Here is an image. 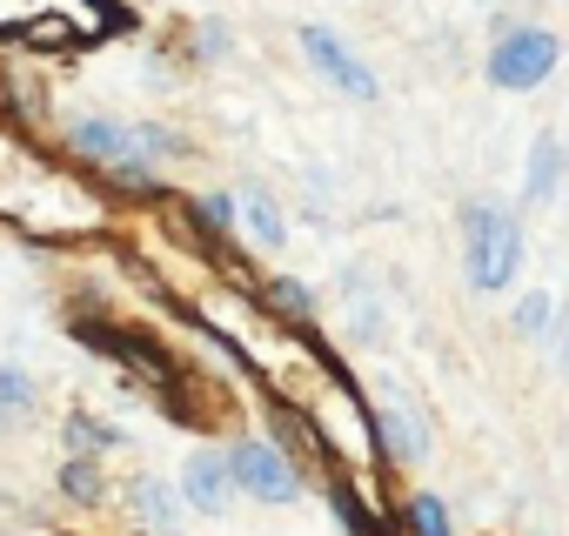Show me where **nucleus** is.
Instances as JSON below:
<instances>
[{
	"instance_id": "7",
	"label": "nucleus",
	"mask_w": 569,
	"mask_h": 536,
	"mask_svg": "<svg viewBox=\"0 0 569 536\" xmlns=\"http://www.w3.org/2000/svg\"><path fill=\"white\" fill-rule=\"evenodd\" d=\"M376 443H382L396 463H422V456H429V429H422V416H416L409 403H382V409H376Z\"/></svg>"
},
{
	"instance_id": "21",
	"label": "nucleus",
	"mask_w": 569,
	"mask_h": 536,
	"mask_svg": "<svg viewBox=\"0 0 569 536\" xmlns=\"http://www.w3.org/2000/svg\"><path fill=\"white\" fill-rule=\"evenodd\" d=\"M14 423H21V416H14V409H8V403H0V429H14Z\"/></svg>"
},
{
	"instance_id": "10",
	"label": "nucleus",
	"mask_w": 569,
	"mask_h": 536,
	"mask_svg": "<svg viewBox=\"0 0 569 536\" xmlns=\"http://www.w3.org/2000/svg\"><path fill=\"white\" fill-rule=\"evenodd\" d=\"M128 509H134L154 536H181V509L168 503V489H161L154 476H134V483H128Z\"/></svg>"
},
{
	"instance_id": "8",
	"label": "nucleus",
	"mask_w": 569,
	"mask_h": 536,
	"mask_svg": "<svg viewBox=\"0 0 569 536\" xmlns=\"http://www.w3.org/2000/svg\"><path fill=\"white\" fill-rule=\"evenodd\" d=\"M556 181H562V141L556 135H536L529 141V175H522V208H549L556 201Z\"/></svg>"
},
{
	"instance_id": "11",
	"label": "nucleus",
	"mask_w": 569,
	"mask_h": 536,
	"mask_svg": "<svg viewBox=\"0 0 569 536\" xmlns=\"http://www.w3.org/2000/svg\"><path fill=\"white\" fill-rule=\"evenodd\" d=\"M61 496L94 509V503L108 496V476H101V463H94V456H68V463H61Z\"/></svg>"
},
{
	"instance_id": "16",
	"label": "nucleus",
	"mask_w": 569,
	"mask_h": 536,
	"mask_svg": "<svg viewBox=\"0 0 569 536\" xmlns=\"http://www.w3.org/2000/svg\"><path fill=\"white\" fill-rule=\"evenodd\" d=\"M0 403H8L14 416H34V403H41V389H34V376L8 363V369H0Z\"/></svg>"
},
{
	"instance_id": "18",
	"label": "nucleus",
	"mask_w": 569,
	"mask_h": 536,
	"mask_svg": "<svg viewBox=\"0 0 569 536\" xmlns=\"http://www.w3.org/2000/svg\"><path fill=\"white\" fill-rule=\"evenodd\" d=\"M194 215H201V228H208V235H228V228L241 221L234 195H201V201H194Z\"/></svg>"
},
{
	"instance_id": "1",
	"label": "nucleus",
	"mask_w": 569,
	"mask_h": 536,
	"mask_svg": "<svg viewBox=\"0 0 569 536\" xmlns=\"http://www.w3.org/2000/svg\"><path fill=\"white\" fill-rule=\"evenodd\" d=\"M68 148L94 168H154L181 155V135L161 121H114V115H81L68 121Z\"/></svg>"
},
{
	"instance_id": "5",
	"label": "nucleus",
	"mask_w": 569,
	"mask_h": 536,
	"mask_svg": "<svg viewBox=\"0 0 569 536\" xmlns=\"http://www.w3.org/2000/svg\"><path fill=\"white\" fill-rule=\"evenodd\" d=\"M302 61H309L336 95H349L356 108H376V101H382V81L369 75V61H362V54H349V41H342V34H329V28H302Z\"/></svg>"
},
{
	"instance_id": "9",
	"label": "nucleus",
	"mask_w": 569,
	"mask_h": 536,
	"mask_svg": "<svg viewBox=\"0 0 569 536\" xmlns=\"http://www.w3.org/2000/svg\"><path fill=\"white\" fill-rule=\"evenodd\" d=\"M234 208H241V228H248L261 248H289V221H281V208H274V195H268L261 181H248V188L234 195Z\"/></svg>"
},
{
	"instance_id": "4",
	"label": "nucleus",
	"mask_w": 569,
	"mask_h": 536,
	"mask_svg": "<svg viewBox=\"0 0 569 536\" xmlns=\"http://www.w3.org/2000/svg\"><path fill=\"white\" fill-rule=\"evenodd\" d=\"M228 463H234V489H248L254 503H302V469L289 463V449H274L268 436H241L234 449H228Z\"/></svg>"
},
{
	"instance_id": "19",
	"label": "nucleus",
	"mask_w": 569,
	"mask_h": 536,
	"mask_svg": "<svg viewBox=\"0 0 569 536\" xmlns=\"http://www.w3.org/2000/svg\"><path fill=\"white\" fill-rule=\"evenodd\" d=\"M41 14V0H0V34H28Z\"/></svg>"
},
{
	"instance_id": "22",
	"label": "nucleus",
	"mask_w": 569,
	"mask_h": 536,
	"mask_svg": "<svg viewBox=\"0 0 569 536\" xmlns=\"http://www.w3.org/2000/svg\"><path fill=\"white\" fill-rule=\"evenodd\" d=\"M562 363H569V343H562Z\"/></svg>"
},
{
	"instance_id": "6",
	"label": "nucleus",
	"mask_w": 569,
	"mask_h": 536,
	"mask_svg": "<svg viewBox=\"0 0 569 536\" xmlns=\"http://www.w3.org/2000/svg\"><path fill=\"white\" fill-rule=\"evenodd\" d=\"M181 503L194 516H228V503H234V463H228V449H194L181 463Z\"/></svg>"
},
{
	"instance_id": "15",
	"label": "nucleus",
	"mask_w": 569,
	"mask_h": 536,
	"mask_svg": "<svg viewBox=\"0 0 569 536\" xmlns=\"http://www.w3.org/2000/svg\"><path fill=\"white\" fill-rule=\"evenodd\" d=\"M549 316H556V302H549L542 289H529V296L516 302V336H522V343H536V336H549Z\"/></svg>"
},
{
	"instance_id": "3",
	"label": "nucleus",
	"mask_w": 569,
	"mask_h": 536,
	"mask_svg": "<svg viewBox=\"0 0 569 536\" xmlns=\"http://www.w3.org/2000/svg\"><path fill=\"white\" fill-rule=\"evenodd\" d=\"M556 61H562V41L549 28H502L489 48V81L502 95H529L556 75Z\"/></svg>"
},
{
	"instance_id": "20",
	"label": "nucleus",
	"mask_w": 569,
	"mask_h": 536,
	"mask_svg": "<svg viewBox=\"0 0 569 536\" xmlns=\"http://www.w3.org/2000/svg\"><path fill=\"white\" fill-rule=\"evenodd\" d=\"M194 48H201V61H221V54H228V28H221V21H201V28H194Z\"/></svg>"
},
{
	"instance_id": "14",
	"label": "nucleus",
	"mask_w": 569,
	"mask_h": 536,
	"mask_svg": "<svg viewBox=\"0 0 569 536\" xmlns=\"http://www.w3.org/2000/svg\"><path fill=\"white\" fill-rule=\"evenodd\" d=\"M329 503H336V516H342V529H349V536H389V523H382V516L349 489V483H329Z\"/></svg>"
},
{
	"instance_id": "2",
	"label": "nucleus",
	"mask_w": 569,
	"mask_h": 536,
	"mask_svg": "<svg viewBox=\"0 0 569 536\" xmlns=\"http://www.w3.org/2000/svg\"><path fill=\"white\" fill-rule=\"evenodd\" d=\"M462 268H469V289L502 296L522 268V221L502 201H469L462 208Z\"/></svg>"
},
{
	"instance_id": "17",
	"label": "nucleus",
	"mask_w": 569,
	"mask_h": 536,
	"mask_svg": "<svg viewBox=\"0 0 569 536\" xmlns=\"http://www.w3.org/2000/svg\"><path fill=\"white\" fill-rule=\"evenodd\" d=\"M268 302H274L281 316H309V309H316V289L296 282V276H274V282H268Z\"/></svg>"
},
{
	"instance_id": "12",
	"label": "nucleus",
	"mask_w": 569,
	"mask_h": 536,
	"mask_svg": "<svg viewBox=\"0 0 569 536\" xmlns=\"http://www.w3.org/2000/svg\"><path fill=\"white\" fill-rule=\"evenodd\" d=\"M402 529H409V536H456L449 503H442V496H429V489H416V496L402 503Z\"/></svg>"
},
{
	"instance_id": "13",
	"label": "nucleus",
	"mask_w": 569,
	"mask_h": 536,
	"mask_svg": "<svg viewBox=\"0 0 569 536\" xmlns=\"http://www.w3.org/2000/svg\"><path fill=\"white\" fill-rule=\"evenodd\" d=\"M68 449H74V456L121 449V429H114V423H101V416H88V409H74V416H68Z\"/></svg>"
}]
</instances>
